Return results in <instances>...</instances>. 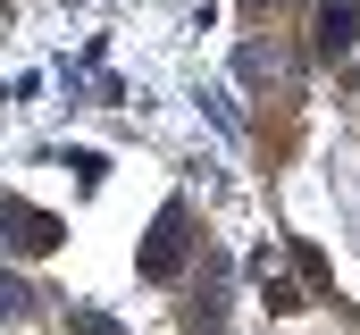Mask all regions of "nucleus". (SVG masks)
Returning <instances> with one entry per match:
<instances>
[{
    "label": "nucleus",
    "mask_w": 360,
    "mask_h": 335,
    "mask_svg": "<svg viewBox=\"0 0 360 335\" xmlns=\"http://www.w3.org/2000/svg\"><path fill=\"white\" fill-rule=\"evenodd\" d=\"M0 227H8L17 251H51L59 244V218H42V210H25V201H0Z\"/></svg>",
    "instance_id": "f03ea898"
},
{
    "label": "nucleus",
    "mask_w": 360,
    "mask_h": 335,
    "mask_svg": "<svg viewBox=\"0 0 360 335\" xmlns=\"http://www.w3.org/2000/svg\"><path fill=\"white\" fill-rule=\"evenodd\" d=\"M176 260H184V210H160V227L143 244V277H176Z\"/></svg>",
    "instance_id": "f257e3e1"
},
{
    "label": "nucleus",
    "mask_w": 360,
    "mask_h": 335,
    "mask_svg": "<svg viewBox=\"0 0 360 335\" xmlns=\"http://www.w3.org/2000/svg\"><path fill=\"white\" fill-rule=\"evenodd\" d=\"M17 302H25V285H17V277H0V319H17Z\"/></svg>",
    "instance_id": "7ed1b4c3"
}]
</instances>
